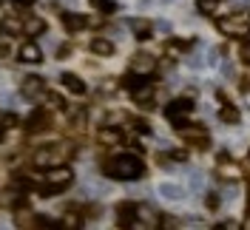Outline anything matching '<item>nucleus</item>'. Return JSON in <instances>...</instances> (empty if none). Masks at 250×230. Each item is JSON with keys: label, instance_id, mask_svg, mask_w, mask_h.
I'll list each match as a JSON object with an SVG mask.
<instances>
[{"label": "nucleus", "instance_id": "28", "mask_svg": "<svg viewBox=\"0 0 250 230\" xmlns=\"http://www.w3.org/2000/svg\"><path fill=\"white\" fill-rule=\"evenodd\" d=\"M188 153L185 151H171V159H176V162H179V159H185Z\"/></svg>", "mask_w": 250, "mask_h": 230}, {"label": "nucleus", "instance_id": "14", "mask_svg": "<svg viewBox=\"0 0 250 230\" xmlns=\"http://www.w3.org/2000/svg\"><path fill=\"white\" fill-rule=\"evenodd\" d=\"M97 139L103 142V145H120L125 139V134L120 131V128H103L100 134H97Z\"/></svg>", "mask_w": 250, "mask_h": 230}, {"label": "nucleus", "instance_id": "4", "mask_svg": "<svg viewBox=\"0 0 250 230\" xmlns=\"http://www.w3.org/2000/svg\"><path fill=\"white\" fill-rule=\"evenodd\" d=\"M179 128V134H182V139L185 142H190V145H196V148H208L210 145V139H208V134H205L199 125H176Z\"/></svg>", "mask_w": 250, "mask_h": 230}, {"label": "nucleus", "instance_id": "19", "mask_svg": "<svg viewBox=\"0 0 250 230\" xmlns=\"http://www.w3.org/2000/svg\"><path fill=\"white\" fill-rule=\"evenodd\" d=\"M40 103H43V105H51V108H62V111H65V100H62L60 94L43 91V94H40Z\"/></svg>", "mask_w": 250, "mask_h": 230}, {"label": "nucleus", "instance_id": "13", "mask_svg": "<svg viewBox=\"0 0 250 230\" xmlns=\"http://www.w3.org/2000/svg\"><path fill=\"white\" fill-rule=\"evenodd\" d=\"M131 97H134V103L148 105V103H151V97H154V85H151V83H140V85H134V88H131Z\"/></svg>", "mask_w": 250, "mask_h": 230}, {"label": "nucleus", "instance_id": "10", "mask_svg": "<svg viewBox=\"0 0 250 230\" xmlns=\"http://www.w3.org/2000/svg\"><path fill=\"white\" fill-rule=\"evenodd\" d=\"M43 91H46V85H43L40 77H26V80H23V97H29V100H40V94Z\"/></svg>", "mask_w": 250, "mask_h": 230}, {"label": "nucleus", "instance_id": "7", "mask_svg": "<svg viewBox=\"0 0 250 230\" xmlns=\"http://www.w3.org/2000/svg\"><path fill=\"white\" fill-rule=\"evenodd\" d=\"M20 31H23L26 37H37V34H43V31H46V20H43V17H34V15L23 17Z\"/></svg>", "mask_w": 250, "mask_h": 230}, {"label": "nucleus", "instance_id": "6", "mask_svg": "<svg viewBox=\"0 0 250 230\" xmlns=\"http://www.w3.org/2000/svg\"><path fill=\"white\" fill-rule=\"evenodd\" d=\"M131 71L137 77H151L156 71V60L151 54H134V60H131Z\"/></svg>", "mask_w": 250, "mask_h": 230}, {"label": "nucleus", "instance_id": "9", "mask_svg": "<svg viewBox=\"0 0 250 230\" xmlns=\"http://www.w3.org/2000/svg\"><path fill=\"white\" fill-rule=\"evenodd\" d=\"M48 123H51V117H48L46 111H34L29 120H26V131L29 134H37V131H46Z\"/></svg>", "mask_w": 250, "mask_h": 230}, {"label": "nucleus", "instance_id": "32", "mask_svg": "<svg viewBox=\"0 0 250 230\" xmlns=\"http://www.w3.org/2000/svg\"><path fill=\"white\" fill-rule=\"evenodd\" d=\"M248 225H250V213H248Z\"/></svg>", "mask_w": 250, "mask_h": 230}, {"label": "nucleus", "instance_id": "11", "mask_svg": "<svg viewBox=\"0 0 250 230\" xmlns=\"http://www.w3.org/2000/svg\"><path fill=\"white\" fill-rule=\"evenodd\" d=\"M43 60V51L37 43H23L20 48V63H29V65H37V63Z\"/></svg>", "mask_w": 250, "mask_h": 230}, {"label": "nucleus", "instance_id": "24", "mask_svg": "<svg viewBox=\"0 0 250 230\" xmlns=\"http://www.w3.org/2000/svg\"><path fill=\"white\" fill-rule=\"evenodd\" d=\"M190 46H193L190 40H173V43H171V48H173V51H188Z\"/></svg>", "mask_w": 250, "mask_h": 230}, {"label": "nucleus", "instance_id": "1", "mask_svg": "<svg viewBox=\"0 0 250 230\" xmlns=\"http://www.w3.org/2000/svg\"><path fill=\"white\" fill-rule=\"evenodd\" d=\"M105 173L111 179H120V182H134V179H142L145 176V165H142L140 156L134 153H120L105 162Z\"/></svg>", "mask_w": 250, "mask_h": 230}, {"label": "nucleus", "instance_id": "23", "mask_svg": "<svg viewBox=\"0 0 250 230\" xmlns=\"http://www.w3.org/2000/svg\"><path fill=\"white\" fill-rule=\"evenodd\" d=\"M80 225H83V222H80L74 213H65V222H62V228H80Z\"/></svg>", "mask_w": 250, "mask_h": 230}, {"label": "nucleus", "instance_id": "25", "mask_svg": "<svg viewBox=\"0 0 250 230\" xmlns=\"http://www.w3.org/2000/svg\"><path fill=\"white\" fill-rule=\"evenodd\" d=\"M3 29H6V31H20V23H17V20H6V23H3Z\"/></svg>", "mask_w": 250, "mask_h": 230}, {"label": "nucleus", "instance_id": "20", "mask_svg": "<svg viewBox=\"0 0 250 230\" xmlns=\"http://www.w3.org/2000/svg\"><path fill=\"white\" fill-rule=\"evenodd\" d=\"M88 3H91L97 12H103V15H114V12L120 9V6H117L114 0H88Z\"/></svg>", "mask_w": 250, "mask_h": 230}, {"label": "nucleus", "instance_id": "16", "mask_svg": "<svg viewBox=\"0 0 250 230\" xmlns=\"http://www.w3.org/2000/svg\"><path fill=\"white\" fill-rule=\"evenodd\" d=\"M88 48H91V54H100V57H108V54H114V43H111V40H105V37H94L91 43H88Z\"/></svg>", "mask_w": 250, "mask_h": 230}, {"label": "nucleus", "instance_id": "18", "mask_svg": "<svg viewBox=\"0 0 250 230\" xmlns=\"http://www.w3.org/2000/svg\"><path fill=\"white\" fill-rule=\"evenodd\" d=\"M219 120H222V123H230V125H236L239 120H242V114H239V108H236V105H230V103H225V105H222V111H219Z\"/></svg>", "mask_w": 250, "mask_h": 230}, {"label": "nucleus", "instance_id": "31", "mask_svg": "<svg viewBox=\"0 0 250 230\" xmlns=\"http://www.w3.org/2000/svg\"><path fill=\"white\" fill-rule=\"evenodd\" d=\"M248 205H250V190H248Z\"/></svg>", "mask_w": 250, "mask_h": 230}, {"label": "nucleus", "instance_id": "5", "mask_svg": "<svg viewBox=\"0 0 250 230\" xmlns=\"http://www.w3.org/2000/svg\"><path fill=\"white\" fill-rule=\"evenodd\" d=\"M216 26H219V31H225V34H245V31H248V15H233V17H228V20L219 17Z\"/></svg>", "mask_w": 250, "mask_h": 230}, {"label": "nucleus", "instance_id": "15", "mask_svg": "<svg viewBox=\"0 0 250 230\" xmlns=\"http://www.w3.org/2000/svg\"><path fill=\"white\" fill-rule=\"evenodd\" d=\"M60 80H62V85H65L71 94H77V97H83V94H85V83H83L77 74H68V71H65Z\"/></svg>", "mask_w": 250, "mask_h": 230}, {"label": "nucleus", "instance_id": "8", "mask_svg": "<svg viewBox=\"0 0 250 230\" xmlns=\"http://www.w3.org/2000/svg\"><path fill=\"white\" fill-rule=\"evenodd\" d=\"M137 216H140V208L134 202L120 205V228H134L137 225Z\"/></svg>", "mask_w": 250, "mask_h": 230}, {"label": "nucleus", "instance_id": "33", "mask_svg": "<svg viewBox=\"0 0 250 230\" xmlns=\"http://www.w3.org/2000/svg\"><path fill=\"white\" fill-rule=\"evenodd\" d=\"M0 6H3V0H0Z\"/></svg>", "mask_w": 250, "mask_h": 230}, {"label": "nucleus", "instance_id": "3", "mask_svg": "<svg viewBox=\"0 0 250 230\" xmlns=\"http://www.w3.org/2000/svg\"><path fill=\"white\" fill-rule=\"evenodd\" d=\"M190 111H193V100H190V97H179V100H173L171 105L165 108V117H168L173 125H179L182 117H188Z\"/></svg>", "mask_w": 250, "mask_h": 230}, {"label": "nucleus", "instance_id": "29", "mask_svg": "<svg viewBox=\"0 0 250 230\" xmlns=\"http://www.w3.org/2000/svg\"><path fill=\"white\" fill-rule=\"evenodd\" d=\"M31 3H37V0H17V6L23 9V6H31Z\"/></svg>", "mask_w": 250, "mask_h": 230}, {"label": "nucleus", "instance_id": "30", "mask_svg": "<svg viewBox=\"0 0 250 230\" xmlns=\"http://www.w3.org/2000/svg\"><path fill=\"white\" fill-rule=\"evenodd\" d=\"M6 51H9V46H6V43H0V57H6Z\"/></svg>", "mask_w": 250, "mask_h": 230}, {"label": "nucleus", "instance_id": "26", "mask_svg": "<svg viewBox=\"0 0 250 230\" xmlns=\"http://www.w3.org/2000/svg\"><path fill=\"white\" fill-rule=\"evenodd\" d=\"M208 208H210V210H216V208H219V196H216V193H210V196H208Z\"/></svg>", "mask_w": 250, "mask_h": 230}, {"label": "nucleus", "instance_id": "17", "mask_svg": "<svg viewBox=\"0 0 250 230\" xmlns=\"http://www.w3.org/2000/svg\"><path fill=\"white\" fill-rule=\"evenodd\" d=\"M57 148H60V145H54V148H43V151H37V156H34V165H37V168H48V165L54 162V156H60V153H57Z\"/></svg>", "mask_w": 250, "mask_h": 230}, {"label": "nucleus", "instance_id": "12", "mask_svg": "<svg viewBox=\"0 0 250 230\" xmlns=\"http://www.w3.org/2000/svg\"><path fill=\"white\" fill-rule=\"evenodd\" d=\"M85 26H88V17L77 15V12H65L62 15V29L65 31H80V29H85Z\"/></svg>", "mask_w": 250, "mask_h": 230}, {"label": "nucleus", "instance_id": "22", "mask_svg": "<svg viewBox=\"0 0 250 230\" xmlns=\"http://www.w3.org/2000/svg\"><path fill=\"white\" fill-rule=\"evenodd\" d=\"M196 6H199V12H202V15H213V9H216V0H199Z\"/></svg>", "mask_w": 250, "mask_h": 230}, {"label": "nucleus", "instance_id": "21", "mask_svg": "<svg viewBox=\"0 0 250 230\" xmlns=\"http://www.w3.org/2000/svg\"><path fill=\"white\" fill-rule=\"evenodd\" d=\"M159 196H165V199H182L185 193L176 185H159Z\"/></svg>", "mask_w": 250, "mask_h": 230}, {"label": "nucleus", "instance_id": "2", "mask_svg": "<svg viewBox=\"0 0 250 230\" xmlns=\"http://www.w3.org/2000/svg\"><path fill=\"white\" fill-rule=\"evenodd\" d=\"M71 179H74L71 168H51V170H46V182L40 185V193H43V196L60 193L62 188H68V185H71Z\"/></svg>", "mask_w": 250, "mask_h": 230}, {"label": "nucleus", "instance_id": "27", "mask_svg": "<svg viewBox=\"0 0 250 230\" xmlns=\"http://www.w3.org/2000/svg\"><path fill=\"white\" fill-rule=\"evenodd\" d=\"M242 60L250 65V46H242Z\"/></svg>", "mask_w": 250, "mask_h": 230}]
</instances>
